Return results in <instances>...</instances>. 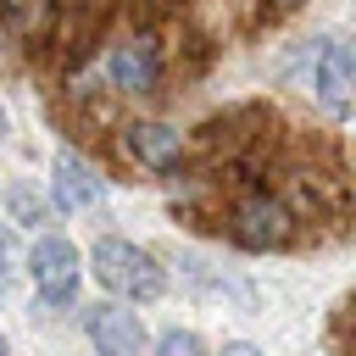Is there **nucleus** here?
<instances>
[{"label": "nucleus", "instance_id": "obj_1", "mask_svg": "<svg viewBox=\"0 0 356 356\" xmlns=\"http://www.w3.org/2000/svg\"><path fill=\"white\" fill-rule=\"evenodd\" d=\"M89 273H95L111 295H122V300H156V295L167 289V273H161L156 256L139 250L134 239H100V245L89 250Z\"/></svg>", "mask_w": 356, "mask_h": 356}, {"label": "nucleus", "instance_id": "obj_2", "mask_svg": "<svg viewBox=\"0 0 356 356\" xmlns=\"http://www.w3.org/2000/svg\"><path fill=\"white\" fill-rule=\"evenodd\" d=\"M28 273L39 284V312L44 306H67L72 289H78V250H72V239L39 234V245L28 250Z\"/></svg>", "mask_w": 356, "mask_h": 356}, {"label": "nucleus", "instance_id": "obj_3", "mask_svg": "<svg viewBox=\"0 0 356 356\" xmlns=\"http://www.w3.org/2000/svg\"><path fill=\"white\" fill-rule=\"evenodd\" d=\"M83 328H89V339H95L100 356H145V323H139L128 306L100 300V306H89Z\"/></svg>", "mask_w": 356, "mask_h": 356}, {"label": "nucleus", "instance_id": "obj_4", "mask_svg": "<svg viewBox=\"0 0 356 356\" xmlns=\"http://www.w3.org/2000/svg\"><path fill=\"white\" fill-rule=\"evenodd\" d=\"M350 83H356V61H350V44L328 39L323 56H317V72H312V89H317V106L328 117H345L350 111Z\"/></svg>", "mask_w": 356, "mask_h": 356}, {"label": "nucleus", "instance_id": "obj_5", "mask_svg": "<svg viewBox=\"0 0 356 356\" xmlns=\"http://www.w3.org/2000/svg\"><path fill=\"white\" fill-rule=\"evenodd\" d=\"M50 189H56V206H67V211H89V206H100L106 178H100L83 156L56 150V161H50Z\"/></svg>", "mask_w": 356, "mask_h": 356}, {"label": "nucleus", "instance_id": "obj_6", "mask_svg": "<svg viewBox=\"0 0 356 356\" xmlns=\"http://www.w3.org/2000/svg\"><path fill=\"white\" fill-rule=\"evenodd\" d=\"M122 150L150 172H172L178 156H184V139L167 122H134V128H122Z\"/></svg>", "mask_w": 356, "mask_h": 356}, {"label": "nucleus", "instance_id": "obj_7", "mask_svg": "<svg viewBox=\"0 0 356 356\" xmlns=\"http://www.w3.org/2000/svg\"><path fill=\"white\" fill-rule=\"evenodd\" d=\"M234 239L250 245V250L284 245V239H289V211H284L278 200H245L239 217H234Z\"/></svg>", "mask_w": 356, "mask_h": 356}, {"label": "nucleus", "instance_id": "obj_8", "mask_svg": "<svg viewBox=\"0 0 356 356\" xmlns=\"http://www.w3.org/2000/svg\"><path fill=\"white\" fill-rule=\"evenodd\" d=\"M106 72H111V83L128 89V95L156 89V44H150V39H128V44H117L111 61H106Z\"/></svg>", "mask_w": 356, "mask_h": 356}, {"label": "nucleus", "instance_id": "obj_9", "mask_svg": "<svg viewBox=\"0 0 356 356\" xmlns=\"http://www.w3.org/2000/svg\"><path fill=\"white\" fill-rule=\"evenodd\" d=\"M6 206L17 211V222H44V200H39L28 184H11V189H6Z\"/></svg>", "mask_w": 356, "mask_h": 356}, {"label": "nucleus", "instance_id": "obj_10", "mask_svg": "<svg viewBox=\"0 0 356 356\" xmlns=\"http://www.w3.org/2000/svg\"><path fill=\"white\" fill-rule=\"evenodd\" d=\"M156 356H206V345H200L189 328H172V334L156 339Z\"/></svg>", "mask_w": 356, "mask_h": 356}, {"label": "nucleus", "instance_id": "obj_11", "mask_svg": "<svg viewBox=\"0 0 356 356\" xmlns=\"http://www.w3.org/2000/svg\"><path fill=\"white\" fill-rule=\"evenodd\" d=\"M11 273H17V234L0 222V289L11 284Z\"/></svg>", "mask_w": 356, "mask_h": 356}, {"label": "nucleus", "instance_id": "obj_12", "mask_svg": "<svg viewBox=\"0 0 356 356\" xmlns=\"http://www.w3.org/2000/svg\"><path fill=\"white\" fill-rule=\"evenodd\" d=\"M222 356H261L250 339H234V345H222Z\"/></svg>", "mask_w": 356, "mask_h": 356}, {"label": "nucleus", "instance_id": "obj_13", "mask_svg": "<svg viewBox=\"0 0 356 356\" xmlns=\"http://www.w3.org/2000/svg\"><path fill=\"white\" fill-rule=\"evenodd\" d=\"M273 6H278V11H295V6H300V0H273Z\"/></svg>", "mask_w": 356, "mask_h": 356}, {"label": "nucleus", "instance_id": "obj_14", "mask_svg": "<svg viewBox=\"0 0 356 356\" xmlns=\"http://www.w3.org/2000/svg\"><path fill=\"white\" fill-rule=\"evenodd\" d=\"M0 356H6V334H0Z\"/></svg>", "mask_w": 356, "mask_h": 356}]
</instances>
